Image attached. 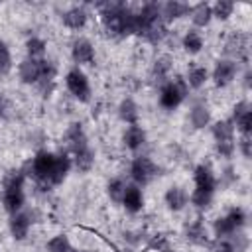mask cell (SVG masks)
I'll return each mask as SVG.
<instances>
[{"mask_svg":"<svg viewBox=\"0 0 252 252\" xmlns=\"http://www.w3.org/2000/svg\"><path fill=\"white\" fill-rule=\"evenodd\" d=\"M163 252H173V250H171V248H167V250H163Z\"/></svg>","mask_w":252,"mask_h":252,"instance_id":"cell-42","label":"cell"},{"mask_svg":"<svg viewBox=\"0 0 252 252\" xmlns=\"http://www.w3.org/2000/svg\"><path fill=\"white\" fill-rule=\"evenodd\" d=\"M236 75H238V63L234 59L220 57L215 61V67H213V73L209 75V79L215 83L217 89H224L236 79Z\"/></svg>","mask_w":252,"mask_h":252,"instance_id":"cell-11","label":"cell"},{"mask_svg":"<svg viewBox=\"0 0 252 252\" xmlns=\"http://www.w3.org/2000/svg\"><path fill=\"white\" fill-rule=\"evenodd\" d=\"M69 252H85V250H81V248H75V246H71V248H69Z\"/></svg>","mask_w":252,"mask_h":252,"instance_id":"cell-41","label":"cell"},{"mask_svg":"<svg viewBox=\"0 0 252 252\" xmlns=\"http://www.w3.org/2000/svg\"><path fill=\"white\" fill-rule=\"evenodd\" d=\"M183 236H185V240H187L189 244L199 246V248H207V246H211V242H213V240H211L209 226L205 224V219H203L201 215L185 222V226H183Z\"/></svg>","mask_w":252,"mask_h":252,"instance_id":"cell-10","label":"cell"},{"mask_svg":"<svg viewBox=\"0 0 252 252\" xmlns=\"http://www.w3.org/2000/svg\"><path fill=\"white\" fill-rule=\"evenodd\" d=\"M171 57L169 55H159L154 65H152V71H150V79L152 81H158L159 85H163L165 81H169V73H171Z\"/></svg>","mask_w":252,"mask_h":252,"instance_id":"cell-26","label":"cell"},{"mask_svg":"<svg viewBox=\"0 0 252 252\" xmlns=\"http://www.w3.org/2000/svg\"><path fill=\"white\" fill-rule=\"evenodd\" d=\"M246 220H248L246 211H244L242 207H232V209H228L224 215H220V217H217V219L213 220L211 232H213L215 240L228 238V236H232L234 232L242 230V228L246 226Z\"/></svg>","mask_w":252,"mask_h":252,"instance_id":"cell-6","label":"cell"},{"mask_svg":"<svg viewBox=\"0 0 252 252\" xmlns=\"http://www.w3.org/2000/svg\"><path fill=\"white\" fill-rule=\"evenodd\" d=\"M189 18H191V24H193V30H201V28H207L213 20V10H211V4L209 2H199L195 6H191L189 10Z\"/></svg>","mask_w":252,"mask_h":252,"instance_id":"cell-24","label":"cell"},{"mask_svg":"<svg viewBox=\"0 0 252 252\" xmlns=\"http://www.w3.org/2000/svg\"><path fill=\"white\" fill-rule=\"evenodd\" d=\"M73 159L67 152H49L37 150L32 159H28L22 169L41 187H57L71 173Z\"/></svg>","mask_w":252,"mask_h":252,"instance_id":"cell-1","label":"cell"},{"mask_svg":"<svg viewBox=\"0 0 252 252\" xmlns=\"http://www.w3.org/2000/svg\"><path fill=\"white\" fill-rule=\"evenodd\" d=\"M126 185H128V183H126V179H124V177H120V175H118V177L108 179V183H106V195H108V199H110L112 203L120 205Z\"/></svg>","mask_w":252,"mask_h":252,"instance_id":"cell-29","label":"cell"},{"mask_svg":"<svg viewBox=\"0 0 252 252\" xmlns=\"http://www.w3.org/2000/svg\"><path fill=\"white\" fill-rule=\"evenodd\" d=\"M55 77H57V65L49 59H32L24 57L18 63V79L22 85H33L37 87L39 94L43 98H49L55 89Z\"/></svg>","mask_w":252,"mask_h":252,"instance_id":"cell-3","label":"cell"},{"mask_svg":"<svg viewBox=\"0 0 252 252\" xmlns=\"http://www.w3.org/2000/svg\"><path fill=\"white\" fill-rule=\"evenodd\" d=\"M211 136H213L215 144H219V142H236V130H234L232 120L230 118H222V120L213 122Z\"/></svg>","mask_w":252,"mask_h":252,"instance_id":"cell-23","label":"cell"},{"mask_svg":"<svg viewBox=\"0 0 252 252\" xmlns=\"http://www.w3.org/2000/svg\"><path fill=\"white\" fill-rule=\"evenodd\" d=\"M120 205H122L124 211H128L130 215L142 213V211H144V205H146V197H144L142 187H138L136 183H128L126 189H124V195H122Z\"/></svg>","mask_w":252,"mask_h":252,"instance_id":"cell-17","label":"cell"},{"mask_svg":"<svg viewBox=\"0 0 252 252\" xmlns=\"http://www.w3.org/2000/svg\"><path fill=\"white\" fill-rule=\"evenodd\" d=\"M232 124H234V130H236L238 134H252V110L244 112V114H242L238 120H234Z\"/></svg>","mask_w":252,"mask_h":252,"instance_id":"cell-34","label":"cell"},{"mask_svg":"<svg viewBox=\"0 0 252 252\" xmlns=\"http://www.w3.org/2000/svg\"><path fill=\"white\" fill-rule=\"evenodd\" d=\"M14 67V59H12V51L8 47V43L0 37V77H8L10 71Z\"/></svg>","mask_w":252,"mask_h":252,"instance_id":"cell-32","label":"cell"},{"mask_svg":"<svg viewBox=\"0 0 252 252\" xmlns=\"http://www.w3.org/2000/svg\"><path fill=\"white\" fill-rule=\"evenodd\" d=\"M65 89L69 91V94L79 100V102H91L93 98V89H91V81L87 77V73L81 67H71L65 73Z\"/></svg>","mask_w":252,"mask_h":252,"instance_id":"cell-8","label":"cell"},{"mask_svg":"<svg viewBox=\"0 0 252 252\" xmlns=\"http://www.w3.org/2000/svg\"><path fill=\"white\" fill-rule=\"evenodd\" d=\"M250 79H252V71L246 69V71H244V77H242V83H244V89H246V91L250 89Z\"/></svg>","mask_w":252,"mask_h":252,"instance_id":"cell-39","label":"cell"},{"mask_svg":"<svg viewBox=\"0 0 252 252\" xmlns=\"http://www.w3.org/2000/svg\"><path fill=\"white\" fill-rule=\"evenodd\" d=\"M89 10L85 4H77V6H71L67 8L63 14H61V24L71 30V32H81L87 24H89Z\"/></svg>","mask_w":252,"mask_h":252,"instance_id":"cell-16","label":"cell"},{"mask_svg":"<svg viewBox=\"0 0 252 252\" xmlns=\"http://www.w3.org/2000/svg\"><path fill=\"white\" fill-rule=\"evenodd\" d=\"M71 246V238L65 232H59L45 242V252H69Z\"/></svg>","mask_w":252,"mask_h":252,"instance_id":"cell-30","label":"cell"},{"mask_svg":"<svg viewBox=\"0 0 252 252\" xmlns=\"http://www.w3.org/2000/svg\"><path fill=\"white\" fill-rule=\"evenodd\" d=\"M130 179L138 187L150 185L158 175H159V165L150 158V156H136L130 161Z\"/></svg>","mask_w":252,"mask_h":252,"instance_id":"cell-9","label":"cell"},{"mask_svg":"<svg viewBox=\"0 0 252 252\" xmlns=\"http://www.w3.org/2000/svg\"><path fill=\"white\" fill-rule=\"evenodd\" d=\"M33 217H35V213H33V211H28V209H22V211L10 215L8 230H10V236H12L16 242H22V240L28 238L30 228H32V224L35 222Z\"/></svg>","mask_w":252,"mask_h":252,"instance_id":"cell-12","label":"cell"},{"mask_svg":"<svg viewBox=\"0 0 252 252\" xmlns=\"http://www.w3.org/2000/svg\"><path fill=\"white\" fill-rule=\"evenodd\" d=\"M114 252H134V250H130V248H114Z\"/></svg>","mask_w":252,"mask_h":252,"instance_id":"cell-40","label":"cell"},{"mask_svg":"<svg viewBox=\"0 0 252 252\" xmlns=\"http://www.w3.org/2000/svg\"><path fill=\"white\" fill-rule=\"evenodd\" d=\"M45 51H47V41L39 35H32L26 39V57H32V59H43L45 57Z\"/></svg>","mask_w":252,"mask_h":252,"instance_id":"cell-28","label":"cell"},{"mask_svg":"<svg viewBox=\"0 0 252 252\" xmlns=\"http://www.w3.org/2000/svg\"><path fill=\"white\" fill-rule=\"evenodd\" d=\"M189 10H191V4H187V2H179V0L163 2L161 4V20L167 26L171 22H177V20L189 16Z\"/></svg>","mask_w":252,"mask_h":252,"instance_id":"cell-20","label":"cell"},{"mask_svg":"<svg viewBox=\"0 0 252 252\" xmlns=\"http://www.w3.org/2000/svg\"><path fill=\"white\" fill-rule=\"evenodd\" d=\"M65 144H67V154H71L73 165L81 173H89L94 165L96 152L93 150L89 136L83 128L81 122H71L65 130Z\"/></svg>","mask_w":252,"mask_h":252,"instance_id":"cell-4","label":"cell"},{"mask_svg":"<svg viewBox=\"0 0 252 252\" xmlns=\"http://www.w3.org/2000/svg\"><path fill=\"white\" fill-rule=\"evenodd\" d=\"M148 142V134L146 130L140 126V124H132V126H126L124 134H122V146L130 152H138L146 146Z\"/></svg>","mask_w":252,"mask_h":252,"instance_id":"cell-19","label":"cell"},{"mask_svg":"<svg viewBox=\"0 0 252 252\" xmlns=\"http://www.w3.org/2000/svg\"><path fill=\"white\" fill-rule=\"evenodd\" d=\"M209 252H236L230 236L228 238H220V240H215V244L209 246Z\"/></svg>","mask_w":252,"mask_h":252,"instance_id":"cell-36","label":"cell"},{"mask_svg":"<svg viewBox=\"0 0 252 252\" xmlns=\"http://www.w3.org/2000/svg\"><path fill=\"white\" fill-rule=\"evenodd\" d=\"M71 59L75 63V67H81V65H93L94 63V57H96V51H94V45L89 37H75L71 41Z\"/></svg>","mask_w":252,"mask_h":252,"instance_id":"cell-14","label":"cell"},{"mask_svg":"<svg viewBox=\"0 0 252 252\" xmlns=\"http://www.w3.org/2000/svg\"><path fill=\"white\" fill-rule=\"evenodd\" d=\"M104 32L112 37L136 35V10L124 2H100L94 6Z\"/></svg>","mask_w":252,"mask_h":252,"instance_id":"cell-2","label":"cell"},{"mask_svg":"<svg viewBox=\"0 0 252 252\" xmlns=\"http://www.w3.org/2000/svg\"><path fill=\"white\" fill-rule=\"evenodd\" d=\"M26 171L22 167L10 169L2 179V207L8 215H14L26 207Z\"/></svg>","mask_w":252,"mask_h":252,"instance_id":"cell-5","label":"cell"},{"mask_svg":"<svg viewBox=\"0 0 252 252\" xmlns=\"http://www.w3.org/2000/svg\"><path fill=\"white\" fill-rule=\"evenodd\" d=\"M193 183H195V191H203V193H217V173L211 167V163H197L193 169Z\"/></svg>","mask_w":252,"mask_h":252,"instance_id":"cell-15","label":"cell"},{"mask_svg":"<svg viewBox=\"0 0 252 252\" xmlns=\"http://www.w3.org/2000/svg\"><path fill=\"white\" fill-rule=\"evenodd\" d=\"M116 112H118V118H120L124 124H128V126L138 124V120H140V106H138V102H136L132 96H124V98L118 102Z\"/></svg>","mask_w":252,"mask_h":252,"instance_id":"cell-22","label":"cell"},{"mask_svg":"<svg viewBox=\"0 0 252 252\" xmlns=\"http://www.w3.org/2000/svg\"><path fill=\"white\" fill-rule=\"evenodd\" d=\"M12 116V102L10 98L0 91V120H8Z\"/></svg>","mask_w":252,"mask_h":252,"instance_id":"cell-37","label":"cell"},{"mask_svg":"<svg viewBox=\"0 0 252 252\" xmlns=\"http://www.w3.org/2000/svg\"><path fill=\"white\" fill-rule=\"evenodd\" d=\"M187 94H189V87H187L185 79L183 77H175V79H169L163 85H159L158 104L163 110L173 112L175 108H179L183 104V100L187 98Z\"/></svg>","mask_w":252,"mask_h":252,"instance_id":"cell-7","label":"cell"},{"mask_svg":"<svg viewBox=\"0 0 252 252\" xmlns=\"http://www.w3.org/2000/svg\"><path fill=\"white\" fill-rule=\"evenodd\" d=\"M248 110H252L250 108V102L248 100H238L234 106H232V114H230V120L234 122V120H238L244 112H248Z\"/></svg>","mask_w":252,"mask_h":252,"instance_id":"cell-38","label":"cell"},{"mask_svg":"<svg viewBox=\"0 0 252 252\" xmlns=\"http://www.w3.org/2000/svg\"><path fill=\"white\" fill-rule=\"evenodd\" d=\"M236 150L240 152L242 158L250 159V156H252V134H240L238 142H236Z\"/></svg>","mask_w":252,"mask_h":252,"instance_id":"cell-35","label":"cell"},{"mask_svg":"<svg viewBox=\"0 0 252 252\" xmlns=\"http://www.w3.org/2000/svg\"><path fill=\"white\" fill-rule=\"evenodd\" d=\"M234 2H230V0H217L213 6H211V10H213V18H217V20H220V22H226L232 14H234Z\"/></svg>","mask_w":252,"mask_h":252,"instance_id":"cell-31","label":"cell"},{"mask_svg":"<svg viewBox=\"0 0 252 252\" xmlns=\"http://www.w3.org/2000/svg\"><path fill=\"white\" fill-rule=\"evenodd\" d=\"M183 79H185V83H187L189 89L199 91V89H203V87L207 85V81H209V69L203 67V65H191V67L187 69V75H185Z\"/></svg>","mask_w":252,"mask_h":252,"instance_id":"cell-27","label":"cell"},{"mask_svg":"<svg viewBox=\"0 0 252 252\" xmlns=\"http://www.w3.org/2000/svg\"><path fill=\"white\" fill-rule=\"evenodd\" d=\"M248 47H250V37L246 32H232L226 41H224V53L228 59L238 61H246L248 57Z\"/></svg>","mask_w":252,"mask_h":252,"instance_id":"cell-13","label":"cell"},{"mask_svg":"<svg viewBox=\"0 0 252 252\" xmlns=\"http://www.w3.org/2000/svg\"><path fill=\"white\" fill-rule=\"evenodd\" d=\"M211 120H213V116H211V108H209L207 102L201 100V102H195L191 106V110H189V124H191L193 130H203V128L211 126Z\"/></svg>","mask_w":252,"mask_h":252,"instance_id":"cell-21","label":"cell"},{"mask_svg":"<svg viewBox=\"0 0 252 252\" xmlns=\"http://www.w3.org/2000/svg\"><path fill=\"white\" fill-rule=\"evenodd\" d=\"M181 47L189 55H199L203 51V47H205V39H203L201 32L199 30H193V28L187 30L183 33V37H181Z\"/></svg>","mask_w":252,"mask_h":252,"instance_id":"cell-25","label":"cell"},{"mask_svg":"<svg viewBox=\"0 0 252 252\" xmlns=\"http://www.w3.org/2000/svg\"><path fill=\"white\" fill-rule=\"evenodd\" d=\"M238 181V175H236V169L228 163L222 171H220V179H217V185H220V187H224V189H228V187H232L234 183Z\"/></svg>","mask_w":252,"mask_h":252,"instance_id":"cell-33","label":"cell"},{"mask_svg":"<svg viewBox=\"0 0 252 252\" xmlns=\"http://www.w3.org/2000/svg\"><path fill=\"white\" fill-rule=\"evenodd\" d=\"M163 203L171 213H179L189 205V193L181 185H169L163 193Z\"/></svg>","mask_w":252,"mask_h":252,"instance_id":"cell-18","label":"cell"}]
</instances>
